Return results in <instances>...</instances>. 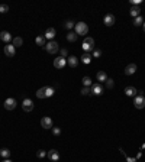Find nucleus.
<instances>
[{
    "instance_id": "nucleus-1",
    "label": "nucleus",
    "mask_w": 145,
    "mask_h": 162,
    "mask_svg": "<svg viewBox=\"0 0 145 162\" xmlns=\"http://www.w3.org/2000/svg\"><path fill=\"white\" fill-rule=\"evenodd\" d=\"M81 48H83V51L84 52H93L94 49H96V46H94V39L93 38H90V36H86L84 40H83V43H81Z\"/></svg>"
},
{
    "instance_id": "nucleus-2",
    "label": "nucleus",
    "mask_w": 145,
    "mask_h": 162,
    "mask_svg": "<svg viewBox=\"0 0 145 162\" xmlns=\"http://www.w3.org/2000/svg\"><path fill=\"white\" fill-rule=\"evenodd\" d=\"M74 32H75L78 36H84V35H87V32H89V26H87V23H84V22H77L75 26H74Z\"/></svg>"
},
{
    "instance_id": "nucleus-3",
    "label": "nucleus",
    "mask_w": 145,
    "mask_h": 162,
    "mask_svg": "<svg viewBox=\"0 0 145 162\" xmlns=\"http://www.w3.org/2000/svg\"><path fill=\"white\" fill-rule=\"evenodd\" d=\"M45 51H46L48 54H57V52L60 51V46H58V43H57L55 40H49V42H46V45H45Z\"/></svg>"
},
{
    "instance_id": "nucleus-4",
    "label": "nucleus",
    "mask_w": 145,
    "mask_h": 162,
    "mask_svg": "<svg viewBox=\"0 0 145 162\" xmlns=\"http://www.w3.org/2000/svg\"><path fill=\"white\" fill-rule=\"evenodd\" d=\"M3 52H4V55H6V57H9V58H13V57H15V54H16V48H15L13 45L7 43V45L3 48Z\"/></svg>"
},
{
    "instance_id": "nucleus-5",
    "label": "nucleus",
    "mask_w": 145,
    "mask_h": 162,
    "mask_svg": "<svg viewBox=\"0 0 145 162\" xmlns=\"http://www.w3.org/2000/svg\"><path fill=\"white\" fill-rule=\"evenodd\" d=\"M134 104L137 109H144L145 107V98L142 94H138L135 98H134Z\"/></svg>"
},
{
    "instance_id": "nucleus-6",
    "label": "nucleus",
    "mask_w": 145,
    "mask_h": 162,
    "mask_svg": "<svg viewBox=\"0 0 145 162\" xmlns=\"http://www.w3.org/2000/svg\"><path fill=\"white\" fill-rule=\"evenodd\" d=\"M90 91H92V94H94V96H100V94H103V87H102L100 82H96V84H92Z\"/></svg>"
},
{
    "instance_id": "nucleus-7",
    "label": "nucleus",
    "mask_w": 145,
    "mask_h": 162,
    "mask_svg": "<svg viewBox=\"0 0 145 162\" xmlns=\"http://www.w3.org/2000/svg\"><path fill=\"white\" fill-rule=\"evenodd\" d=\"M65 65H67V59H65V58L60 57V58H55V59H54V67H55L57 70H61V68H64Z\"/></svg>"
},
{
    "instance_id": "nucleus-8",
    "label": "nucleus",
    "mask_w": 145,
    "mask_h": 162,
    "mask_svg": "<svg viewBox=\"0 0 145 162\" xmlns=\"http://www.w3.org/2000/svg\"><path fill=\"white\" fill-rule=\"evenodd\" d=\"M22 109H23L25 112H32V110H34V101H32L31 98H25V100L22 101Z\"/></svg>"
},
{
    "instance_id": "nucleus-9",
    "label": "nucleus",
    "mask_w": 145,
    "mask_h": 162,
    "mask_svg": "<svg viewBox=\"0 0 145 162\" xmlns=\"http://www.w3.org/2000/svg\"><path fill=\"white\" fill-rule=\"evenodd\" d=\"M3 106H4L6 110H15V107H16V100L12 98V97H10V98H6Z\"/></svg>"
},
{
    "instance_id": "nucleus-10",
    "label": "nucleus",
    "mask_w": 145,
    "mask_h": 162,
    "mask_svg": "<svg viewBox=\"0 0 145 162\" xmlns=\"http://www.w3.org/2000/svg\"><path fill=\"white\" fill-rule=\"evenodd\" d=\"M103 22H105V25H106V26H113V25H115V22H116V17H115V15L108 13V15L103 17Z\"/></svg>"
},
{
    "instance_id": "nucleus-11",
    "label": "nucleus",
    "mask_w": 145,
    "mask_h": 162,
    "mask_svg": "<svg viewBox=\"0 0 145 162\" xmlns=\"http://www.w3.org/2000/svg\"><path fill=\"white\" fill-rule=\"evenodd\" d=\"M41 126H42L44 129H52V119L48 117V116L42 117V119H41Z\"/></svg>"
},
{
    "instance_id": "nucleus-12",
    "label": "nucleus",
    "mask_w": 145,
    "mask_h": 162,
    "mask_svg": "<svg viewBox=\"0 0 145 162\" xmlns=\"http://www.w3.org/2000/svg\"><path fill=\"white\" fill-rule=\"evenodd\" d=\"M137 70H138L137 64H128V65L125 67V74H126V75H132V74L137 73Z\"/></svg>"
},
{
    "instance_id": "nucleus-13",
    "label": "nucleus",
    "mask_w": 145,
    "mask_h": 162,
    "mask_svg": "<svg viewBox=\"0 0 145 162\" xmlns=\"http://www.w3.org/2000/svg\"><path fill=\"white\" fill-rule=\"evenodd\" d=\"M125 94H126L128 97H137V96H138V90H137L135 87H132V85H128V87L125 88Z\"/></svg>"
},
{
    "instance_id": "nucleus-14",
    "label": "nucleus",
    "mask_w": 145,
    "mask_h": 162,
    "mask_svg": "<svg viewBox=\"0 0 145 162\" xmlns=\"http://www.w3.org/2000/svg\"><path fill=\"white\" fill-rule=\"evenodd\" d=\"M55 35H57V32H55V29L54 28H48L46 31H45V39H49V40H52L54 38H55Z\"/></svg>"
},
{
    "instance_id": "nucleus-15",
    "label": "nucleus",
    "mask_w": 145,
    "mask_h": 162,
    "mask_svg": "<svg viewBox=\"0 0 145 162\" xmlns=\"http://www.w3.org/2000/svg\"><path fill=\"white\" fill-rule=\"evenodd\" d=\"M46 156L51 159V161H54V162H57L58 159H60V155H58V151H55V149H51L48 154H46Z\"/></svg>"
},
{
    "instance_id": "nucleus-16",
    "label": "nucleus",
    "mask_w": 145,
    "mask_h": 162,
    "mask_svg": "<svg viewBox=\"0 0 145 162\" xmlns=\"http://www.w3.org/2000/svg\"><path fill=\"white\" fill-rule=\"evenodd\" d=\"M0 39L3 42H6V43H9L10 40H13V38H12V35L7 31H3V32H0Z\"/></svg>"
},
{
    "instance_id": "nucleus-17",
    "label": "nucleus",
    "mask_w": 145,
    "mask_h": 162,
    "mask_svg": "<svg viewBox=\"0 0 145 162\" xmlns=\"http://www.w3.org/2000/svg\"><path fill=\"white\" fill-rule=\"evenodd\" d=\"M67 64H68L71 68H75V67L78 65V58H77V57H74V55L68 57V58H67Z\"/></svg>"
},
{
    "instance_id": "nucleus-18",
    "label": "nucleus",
    "mask_w": 145,
    "mask_h": 162,
    "mask_svg": "<svg viewBox=\"0 0 145 162\" xmlns=\"http://www.w3.org/2000/svg\"><path fill=\"white\" fill-rule=\"evenodd\" d=\"M35 43L38 46H44L45 48V45H46V39H45V36L44 35H38L35 38Z\"/></svg>"
},
{
    "instance_id": "nucleus-19",
    "label": "nucleus",
    "mask_w": 145,
    "mask_h": 162,
    "mask_svg": "<svg viewBox=\"0 0 145 162\" xmlns=\"http://www.w3.org/2000/svg\"><path fill=\"white\" fill-rule=\"evenodd\" d=\"M131 16H132V17H138V16H141V7H139V6H134V7H131Z\"/></svg>"
},
{
    "instance_id": "nucleus-20",
    "label": "nucleus",
    "mask_w": 145,
    "mask_h": 162,
    "mask_svg": "<svg viewBox=\"0 0 145 162\" xmlns=\"http://www.w3.org/2000/svg\"><path fill=\"white\" fill-rule=\"evenodd\" d=\"M96 77H97V81H99V82H106V80H108V74H106L105 71H99Z\"/></svg>"
},
{
    "instance_id": "nucleus-21",
    "label": "nucleus",
    "mask_w": 145,
    "mask_h": 162,
    "mask_svg": "<svg viewBox=\"0 0 145 162\" xmlns=\"http://www.w3.org/2000/svg\"><path fill=\"white\" fill-rule=\"evenodd\" d=\"M81 62H83V64H90V62H92V55L87 54V52H84V54L81 55Z\"/></svg>"
},
{
    "instance_id": "nucleus-22",
    "label": "nucleus",
    "mask_w": 145,
    "mask_h": 162,
    "mask_svg": "<svg viewBox=\"0 0 145 162\" xmlns=\"http://www.w3.org/2000/svg\"><path fill=\"white\" fill-rule=\"evenodd\" d=\"M0 155H1V158H6V159H9L10 158V151L7 149V148H3V149H0Z\"/></svg>"
},
{
    "instance_id": "nucleus-23",
    "label": "nucleus",
    "mask_w": 145,
    "mask_h": 162,
    "mask_svg": "<svg viewBox=\"0 0 145 162\" xmlns=\"http://www.w3.org/2000/svg\"><path fill=\"white\" fill-rule=\"evenodd\" d=\"M78 38V35L75 34V32H70V34H67V40L68 42H75Z\"/></svg>"
},
{
    "instance_id": "nucleus-24",
    "label": "nucleus",
    "mask_w": 145,
    "mask_h": 162,
    "mask_svg": "<svg viewBox=\"0 0 145 162\" xmlns=\"http://www.w3.org/2000/svg\"><path fill=\"white\" fill-rule=\"evenodd\" d=\"M22 43H23V39H22L20 36H16V38L13 39V43H12V45H13L15 48H18V46H22Z\"/></svg>"
},
{
    "instance_id": "nucleus-25",
    "label": "nucleus",
    "mask_w": 145,
    "mask_h": 162,
    "mask_svg": "<svg viewBox=\"0 0 145 162\" xmlns=\"http://www.w3.org/2000/svg\"><path fill=\"white\" fill-rule=\"evenodd\" d=\"M36 97H38V98H45V97H46V94H45V87H42V88H39V90L36 91Z\"/></svg>"
},
{
    "instance_id": "nucleus-26",
    "label": "nucleus",
    "mask_w": 145,
    "mask_h": 162,
    "mask_svg": "<svg viewBox=\"0 0 145 162\" xmlns=\"http://www.w3.org/2000/svg\"><path fill=\"white\" fill-rule=\"evenodd\" d=\"M144 23V19H142V16H138V17H135V20H134V25L135 26H141Z\"/></svg>"
},
{
    "instance_id": "nucleus-27",
    "label": "nucleus",
    "mask_w": 145,
    "mask_h": 162,
    "mask_svg": "<svg viewBox=\"0 0 145 162\" xmlns=\"http://www.w3.org/2000/svg\"><path fill=\"white\" fill-rule=\"evenodd\" d=\"M92 85V78L90 77H83V87H89Z\"/></svg>"
},
{
    "instance_id": "nucleus-28",
    "label": "nucleus",
    "mask_w": 145,
    "mask_h": 162,
    "mask_svg": "<svg viewBox=\"0 0 145 162\" xmlns=\"http://www.w3.org/2000/svg\"><path fill=\"white\" fill-rule=\"evenodd\" d=\"M45 94H46V97L54 96V88L52 87H45Z\"/></svg>"
},
{
    "instance_id": "nucleus-29",
    "label": "nucleus",
    "mask_w": 145,
    "mask_h": 162,
    "mask_svg": "<svg viewBox=\"0 0 145 162\" xmlns=\"http://www.w3.org/2000/svg\"><path fill=\"white\" fill-rule=\"evenodd\" d=\"M9 12V6L7 4H0V13H7Z\"/></svg>"
},
{
    "instance_id": "nucleus-30",
    "label": "nucleus",
    "mask_w": 145,
    "mask_h": 162,
    "mask_svg": "<svg viewBox=\"0 0 145 162\" xmlns=\"http://www.w3.org/2000/svg\"><path fill=\"white\" fill-rule=\"evenodd\" d=\"M64 26H65V28H67V29H72V28H74V26H75V23H74V22H72V20H67V22H65V25H64Z\"/></svg>"
},
{
    "instance_id": "nucleus-31",
    "label": "nucleus",
    "mask_w": 145,
    "mask_h": 162,
    "mask_svg": "<svg viewBox=\"0 0 145 162\" xmlns=\"http://www.w3.org/2000/svg\"><path fill=\"white\" fill-rule=\"evenodd\" d=\"M81 94H83V96H87V94H92V91H90L89 87H83V88H81Z\"/></svg>"
},
{
    "instance_id": "nucleus-32",
    "label": "nucleus",
    "mask_w": 145,
    "mask_h": 162,
    "mask_svg": "<svg viewBox=\"0 0 145 162\" xmlns=\"http://www.w3.org/2000/svg\"><path fill=\"white\" fill-rule=\"evenodd\" d=\"M46 154H48L46 151H38V154H36V156L42 159V158H45V156H46Z\"/></svg>"
},
{
    "instance_id": "nucleus-33",
    "label": "nucleus",
    "mask_w": 145,
    "mask_h": 162,
    "mask_svg": "<svg viewBox=\"0 0 145 162\" xmlns=\"http://www.w3.org/2000/svg\"><path fill=\"white\" fill-rule=\"evenodd\" d=\"M52 133H54V136H60L61 135V129L60 127H52Z\"/></svg>"
},
{
    "instance_id": "nucleus-34",
    "label": "nucleus",
    "mask_w": 145,
    "mask_h": 162,
    "mask_svg": "<svg viewBox=\"0 0 145 162\" xmlns=\"http://www.w3.org/2000/svg\"><path fill=\"white\" fill-rule=\"evenodd\" d=\"M100 55H102V51H100V49H94V51H93V57H94V58H99Z\"/></svg>"
},
{
    "instance_id": "nucleus-35",
    "label": "nucleus",
    "mask_w": 145,
    "mask_h": 162,
    "mask_svg": "<svg viewBox=\"0 0 145 162\" xmlns=\"http://www.w3.org/2000/svg\"><path fill=\"white\" fill-rule=\"evenodd\" d=\"M106 85H108V88H113V85H115V84H113V80H112V78H108V80H106Z\"/></svg>"
},
{
    "instance_id": "nucleus-36",
    "label": "nucleus",
    "mask_w": 145,
    "mask_h": 162,
    "mask_svg": "<svg viewBox=\"0 0 145 162\" xmlns=\"http://www.w3.org/2000/svg\"><path fill=\"white\" fill-rule=\"evenodd\" d=\"M67 55H68V51H67V49H64V48H63V49H61V57H63V58H65V57H67Z\"/></svg>"
},
{
    "instance_id": "nucleus-37",
    "label": "nucleus",
    "mask_w": 145,
    "mask_h": 162,
    "mask_svg": "<svg viewBox=\"0 0 145 162\" xmlns=\"http://www.w3.org/2000/svg\"><path fill=\"white\" fill-rule=\"evenodd\" d=\"M131 3H132V4H134V6H138V4H139V3H141V0H132V1H131Z\"/></svg>"
},
{
    "instance_id": "nucleus-38",
    "label": "nucleus",
    "mask_w": 145,
    "mask_h": 162,
    "mask_svg": "<svg viewBox=\"0 0 145 162\" xmlns=\"http://www.w3.org/2000/svg\"><path fill=\"white\" fill-rule=\"evenodd\" d=\"M142 29H144V32H145V22L142 23Z\"/></svg>"
},
{
    "instance_id": "nucleus-39",
    "label": "nucleus",
    "mask_w": 145,
    "mask_h": 162,
    "mask_svg": "<svg viewBox=\"0 0 145 162\" xmlns=\"http://www.w3.org/2000/svg\"><path fill=\"white\" fill-rule=\"evenodd\" d=\"M3 162H12V161H10V159H4Z\"/></svg>"
}]
</instances>
